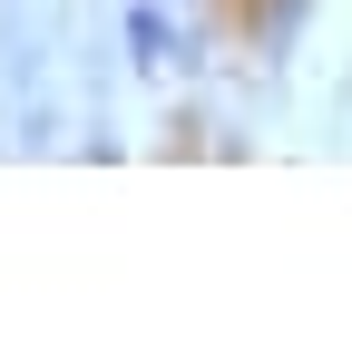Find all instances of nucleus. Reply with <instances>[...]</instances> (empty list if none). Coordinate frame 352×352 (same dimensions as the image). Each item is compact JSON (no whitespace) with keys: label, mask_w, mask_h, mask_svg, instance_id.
I'll return each mask as SVG.
<instances>
[{"label":"nucleus","mask_w":352,"mask_h":352,"mask_svg":"<svg viewBox=\"0 0 352 352\" xmlns=\"http://www.w3.org/2000/svg\"><path fill=\"white\" fill-rule=\"evenodd\" d=\"M127 50H138L147 69H166V59H186V39L166 30V10H157V0H138V10H127Z\"/></svg>","instance_id":"nucleus-1"}]
</instances>
